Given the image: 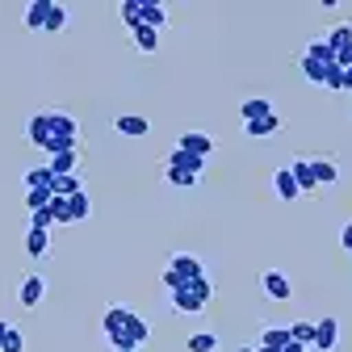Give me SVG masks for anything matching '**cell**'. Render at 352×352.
<instances>
[{"label":"cell","instance_id":"cell-1","mask_svg":"<svg viewBox=\"0 0 352 352\" xmlns=\"http://www.w3.org/2000/svg\"><path fill=\"white\" fill-rule=\"evenodd\" d=\"M42 113H47V122H51V135L55 139H63V143H80V126H76V118L72 113H63V109H42Z\"/></svg>","mask_w":352,"mask_h":352},{"label":"cell","instance_id":"cell-2","mask_svg":"<svg viewBox=\"0 0 352 352\" xmlns=\"http://www.w3.org/2000/svg\"><path fill=\"white\" fill-rule=\"evenodd\" d=\"M42 294H47V277H42V273L21 277V285H17V302L25 306V311H34V306L42 302Z\"/></svg>","mask_w":352,"mask_h":352},{"label":"cell","instance_id":"cell-3","mask_svg":"<svg viewBox=\"0 0 352 352\" xmlns=\"http://www.w3.org/2000/svg\"><path fill=\"white\" fill-rule=\"evenodd\" d=\"M336 344H340V319H319L315 323V352H336Z\"/></svg>","mask_w":352,"mask_h":352},{"label":"cell","instance_id":"cell-4","mask_svg":"<svg viewBox=\"0 0 352 352\" xmlns=\"http://www.w3.org/2000/svg\"><path fill=\"white\" fill-rule=\"evenodd\" d=\"M260 285H264V294H269L273 302H289L294 298V285H289V277L285 273H277V269H269L260 277Z\"/></svg>","mask_w":352,"mask_h":352},{"label":"cell","instance_id":"cell-5","mask_svg":"<svg viewBox=\"0 0 352 352\" xmlns=\"http://www.w3.org/2000/svg\"><path fill=\"white\" fill-rule=\"evenodd\" d=\"M168 269H176L185 281H197V277H206V264L197 260V256H189V252H176L172 260H168Z\"/></svg>","mask_w":352,"mask_h":352},{"label":"cell","instance_id":"cell-6","mask_svg":"<svg viewBox=\"0 0 352 352\" xmlns=\"http://www.w3.org/2000/svg\"><path fill=\"white\" fill-rule=\"evenodd\" d=\"M25 135H30V143H34V147H42V151H47V147H51V139H55V135H51V122H47V113H34V118L25 122Z\"/></svg>","mask_w":352,"mask_h":352},{"label":"cell","instance_id":"cell-7","mask_svg":"<svg viewBox=\"0 0 352 352\" xmlns=\"http://www.w3.org/2000/svg\"><path fill=\"white\" fill-rule=\"evenodd\" d=\"M168 302H172L176 315H201V311H206V302H201L193 289H176V294H168Z\"/></svg>","mask_w":352,"mask_h":352},{"label":"cell","instance_id":"cell-8","mask_svg":"<svg viewBox=\"0 0 352 352\" xmlns=\"http://www.w3.org/2000/svg\"><path fill=\"white\" fill-rule=\"evenodd\" d=\"M113 130H118V135H126V139H143L147 130H151V122L139 118V113H122V118H113Z\"/></svg>","mask_w":352,"mask_h":352},{"label":"cell","instance_id":"cell-9","mask_svg":"<svg viewBox=\"0 0 352 352\" xmlns=\"http://www.w3.org/2000/svg\"><path fill=\"white\" fill-rule=\"evenodd\" d=\"M289 172H294V181H298V193H319V181H315L311 160H294Z\"/></svg>","mask_w":352,"mask_h":352},{"label":"cell","instance_id":"cell-10","mask_svg":"<svg viewBox=\"0 0 352 352\" xmlns=\"http://www.w3.org/2000/svg\"><path fill=\"white\" fill-rule=\"evenodd\" d=\"M176 147H181V151H189V155H210L214 151V139L210 135H201V130H189V135H181V143H176Z\"/></svg>","mask_w":352,"mask_h":352},{"label":"cell","instance_id":"cell-11","mask_svg":"<svg viewBox=\"0 0 352 352\" xmlns=\"http://www.w3.org/2000/svg\"><path fill=\"white\" fill-rule=\"evenodd\" d=\"M277 130H281V118H277V113L256 118V122H243V135H248V139H269V135H277Z\"/></svg>","mask_w":352,"mask_h":352},{"label":"cell","instance_id":"cell-12","mask_svg":"<svg viewBox=\"0 0 352 352\" xmlns=\"http://www.w3.org/2000/svg\"><path fill=\"white\" fill-rule=\"evenodd\" d=\"M168 168H181V172H193V176H201L206 172V160L201 155H189V151H168Z\"/></svg>","mask_w":352,"mask_h":352},{"label":"cell","instance_id":"cell-13","mask_svg":"<svg viewBox=\"0 0 352 352\" xmlns=\"http://www.w3.org/2000/svg\"><path fill=\"white\" fill-rule=\"evenodd\" d=\"M51 5H55V0H30V5H25V25H30V30H47Z\"/></svg>","mask_w":352,"mask_h":352},{"label":"cell","instance_id":"cell-14","mask_svg":"<svg viewBox=\"0 0 352 352\" xmlns=\"http://www.w3.org/2000/svg\"><path fill=\"white\" fill-rule=\"evenodd\" d=\"M25 252L34 256V260H47L51 256V231H25Z\"/></svg>","mask_w":352,"mask_h":352},{"label":"cell","instance_id":"cell-15","mask_svg":"<svg viewBox=\"0 0 352 352\" xmlns=\"http://www.w3.org/2000/svg\"><path fill=\"white\" fill-rule=\"evenodd\" d=\"M311 168H315L319 189H331V185L340 181V164H336V160H311Z\"/></svg>","mask_w":352,"mask_h":352},{"label":"cell","instance_id":"cell-16","mask_svg":"<svg viewBox=\"0 0 352 352\" xmlns=\"http://www.w3.org/2000/svg\"><path fill=\"white\" fill-rule=\"evenodd\" d=\"M269 113H277L269 97H252V101H243V105H239V118H243V122H256V118H269Z\"/></svg>","mask_w":352,"mask_h":352},{"label":"cell","instance_id":"cell-17","mask_svg":"<svg viewBox=\"0 0 352 352\" xmlns=\"http://www.w3.org/2000/svg\"><path fill=\"white\" fill-rule=\"evenodd\" d=\"M302 55H306V59H315V63H323V67H331V63H336V51L327 47V38H311Z\"/></svg>","mask_w":352,"mask_h":352},{"label":"cell","instance_id":"cell-18","mask_svg":"<svg viewBox=\"0 0 352 352\" xmlns=\"http://www.w3.org/2000/svg\"><path fill=\"white\" fill-rule=\"evenodd\" d=\"M143 25H151L155 34H164L168 30V9L155 5V0H143Z\"/></svg>","mask_w":352,"mask_h":352},{"label":"cell","instance_id":"cell-19","mask_svg":"<svg viewBox=\"0 0 352 352\" xmlns=\"http://www.w3.org/2000/svg\"><path fill=\"white\" fill-rule=\"evenodd\" d=\"M273 185H277V197H281V201H298V197H302V193H298V181H294V172H289V168H281V172L273 176Z\"/></svg>","mask_w":352,"mask_h":352},{"label":"cell","instance_id":"cell-20","mask_svg":"<svg viewBox=\"0 0 352 352\" xmlns=\"http://www.w3.org/2000/svg\"><path fill=\"white\" fill-rule=\"evenodd\" d=\"M118 13H122V25L135 34V30L143 25V0H122V9H118Z\"/></svg>","mask_w":352,"mask_h":352},{"label":"cell","instance_id":"cell-21","mask_svg":"<svg viewBox=\"0 0 352 352\" xmlns=\"http://www.w3.org/2000/svg\"><path fill=\"white\" fill-rule=\"evenodd\" d=\"M122 331H126L130 340H135L139 348L151 340V327H147V319H143V315H135V311H130V319H126V327H122Z\"/></svg>","mask_w":352,"mask_h":352},{"label":"cell","instance_id":"cell-22","mask_svg":"<svg viewBox=\"0 0 352 352\" xmlns=\"http://www.w3.org/2000/svg\"><path fill=\"white\" fill-rule=\"evenodd\" d=\"M126 319H130V306H109V311H105V319H101L105 336H118V331L126 327Z\"/></svg>","mask_w":352,"mask_h":352},{"label":"cell","instance_id":"cell-23","mask_svg":"<svg viewBox=\"0 0 352 352\" xmlns=\"http://www.w3.org/2000/svg\"><path fill=\"white\" fill-rule=\"evenodd\" d=\"M289 340H294L289 327H264V331H260V348H273V352H281Z\"/></svg>","mask_w":352,"mask_h":352},{"label":"cell","instance_id":"cell-24","mask_svg":"<svg viewBox=\"0 0 352 352\" xmlns=\"http://www.w3.org/2000/svg\"><path fill=\"white\" fill-rule=\"evenodd\" d=\"M51 185H55L51 164H42V168H30V172H25V189H51Z\"/></svg>","mask_w":352,"mask_h":352},{"label":"cell","instance_id":"cell-25","mask_svg":"<svg viewBox=\"0 0 352 352\" xmlns=\"http://www.w3.org/2000/svg\"><path fill=\"white\" fill-rule=\"evenodd\" d=\"M130 38H135V47H139L143 55H155V51H160V34H155L151 25H139V30L130 34Z\"/></svg>","mask_w":352,"mask_h":352},{"label":"cell","instance_id":"cell-26","mask_svg":"<svg viewBox=\"0 0 352 352\" xmlns=\"http://www.w3.org/2000/svg\"><path fill=\"white\" fill-rule=\"evenodd\" d=\"M67 214H72V223H84V218L93 214V201H88V193H84V189L67 197Z\"/></svg>","mask_w":352,"mask_h":352},{"label":"cell","instance_id":"cell-27","mask_svg":"<svg viewBox=\"0 0 352 352\" xmlns=\"http://www.w3.org/2000/svg\"><path fill=\"white\" fill-rule=\"evenodd\" d=\"M76 164H80V151H59V155H51V172H55V176H72Z\"/></svg>","mask_w":352,"mask_h":352},{"label":"cell","instance_id":"cell-28","mask_svg":"<svg viewBox=\"0 0 352 352\" xmlns=\"http://www.w3.org/2000/svg\"><path fill=\"white\" fill-rule=\"evenodd\" d=\"M80 189H84V181H80L76 172H72V176H55V185H51L55 197H72V193H80Z\"/></svg>","mask_w":352,"mask_h":352},{"label":"cell","instance_id":"cell-29","mask_svg":"<svg viewBox=\"0 0 352 352\" xmlns=\"http://www.w3.org/2000/svg\"><path fill=\"white\" fill-rule=\"evenodd\" d=\"M298 67H302V76L311 80V84H319V88H323V80H327V67H323V63H315V59L298 55Z\"/></svg>","mask_w":352,"mask_h":352},{"label":"cell","instance_id":"cell-30","mask_svg":"<svg viewBox=\"0 0 352 352\" xmlns=\"http://www.w3.org/2000/svg\"><path fill=\"white\" fill-rule=\"evenodd\" d=\"M164 176H168V185H176V189H193V185H201V176L181 172V168H164Z\"/></svg>","mask_w":352,"mask_h":352},{"label":"cell","instance_id":"cell-31","mask_svg":"<svg viewBox=\"0 0 352 352\" xmlns=\"http://www.w3.org/2000/svg\"><path fill=\"white\" fill-rule=\"evenodd\" d=\"M67 21H72V13H67V5H51V17H47V34H59V30H67Z\"/></svg>","mask_w":352,"mask_h":352},{"label":"cell","instance_id":"cell-32","mask_svg":"<svg viewBox=\"0 0 352 352\" xmlns=\"http://www.w3.org/2000/svg\"><path fill=\"white\" fill-rule=\"evenodd\" d=\"M348 42H352V25H348V21H340V25L327 34V47H331V51H344Z\"/></svg>","mask_w":352,"mask_h":352},{"label":"cell","instance_id":"cell-33","mask_svg":"<svg viewBox=\"0 0 352 352\" xmlns=\"http://www.w3.org/2000/svg\"><path fill=\"white\" fill-rule=\"evenodd\" d=\"M51 189H25V210L34 214V210H42V206H51Z\"/></svg>","mask_w":352,"mask_h":352},{"label":"cell","instance_id":"cell-34","mask_svg":"<svg viewBox=\"0 0 352 352\" xmlns=\"http://www.w3.org/2000/svg\"><path fill=\"white\" fill-rule=\"evenodd\" d=\"M30 227H34V231H51V227H59V223H55V214L42 206V210H34V214H30Z\"/></svg>","mask_w":352,"mask_h":352},{"label":"cell","instance_id":"cell-35","mask_svg":"<svg viewBox=\"0 0 352 352\" xmlns=\"http://www.w3.org/2000/svg\"><path fill=\"white\" fill-rule=\"evenodd\" d=\"M289 336H294L302 348H311V344H315V323H289Z\"/></svg>","mask_w":352,"mask_h":352},{"label":"cell","instance_id":"cell-36","mask_svg":"<svg viewBox=\"0 0 352 352\" xmlns=\"http://www.w3.org/2000/svg\"><path fill=\"white\" fill-rule=\"evenodd\" d=\"M214 348H218V336H210V331L189 336V352H214Z\"/></svg>","mask_w":352,"mask_h":352},{"label":"cell","instance_id":"cell-37","mask_svg":"<svg viewBox=\"0 0 352 352\" xmlns=\"http://www.w3.org/2000/svg\"><path fill=\"white\" fill-rule=\"evenodd\" d=\"M164 289H168V294H176V289H189V281H185L181 273H176V269H164Z\"/></svg>","mask_w":352,"mask_h":352},{"label":"cell","instance_id":"cell-38","mask_svg":"<svg viewBox=\"0 0 352 352\" xmlns=\"http://www.w3.org/2000/svg\"><path fill=\"white\" fill-rule=\"evenodd\" d=\"M323 88H331V93H344V67H327V80H323Z\"/></svg>","mask_w":352,"mask_h":352},{"label":"cell","instance_id":"cell-39","mask_svg":"<svg viewBox=\"0 0 352 352\" xmlns=\"http://www.w3.org/2000/svg\"><path fill=\"white\" fill-rule=\"evenodd\" d=\"M189 289H193V294H197V298L210 306V298H214V285H210V277H197V281H189Z\"/></svg>","mask_w":352,"mask_h":352},{"label":"cell","instance_id":"cell-40","mask_svg":"<svg viewBox=\"0 0 352 352\" xmlns=\"http://www.w3.org/2000/svg\"><path fill=\"white\" fill-rule=\"evenodd\" d=\"M51 214H55V223H72V214H67V197H51V206H47Z\"/></svg>","mask_w":352,"mask_h":352},{"label":"cell","instance_id":"cell-41","mask_svg":"<svg viewBox=\"0 0 352 352\" xmlns=\"http://www.w3.org/2000/svg\"><path fill=\"white\" fill-rule=\"evenodd\" d=\"M5 352H25V340L17 327H9V340H5Z\"/></svg>","mask_w":352,"mask_h":352},{"label":"cell","instance_id":"cell-42","mask_svg":"<svg viewBox=\"0 0 352 352\" xmlns=\"http://www.w3.org/2000/svg\"><path fill=\"white\" fill-rule=\"evenodd\" d=\"M340 243H344V252H352V223H348V227L340 231Z\"/></svg>","mask_w":352,"mask_h":352},{"label":"cell","instance_id":"cell-43","mask_svg":"<svg viewBox=\"0 0 352 352\" xmlns=\"http://www.w3.org/2000/svg\"><path fill=\"white\" fill-rule=\"evenodd\" d=\"M9 327H13V323H5V319H0V352H5V340H9Z\"/></svg>","mask_w":352,"mask_h":352},{"label":"cell","instance_id":"cell-44","mask_svg":"<svg viewBox=\"0 0 352 352\" xmlns=\"http://www.w3.org/2000/svg\"><path fill=\"white\" fill-rule=\"evenodd\" d=\"M281 352H306V348H302V344H298V340H289V344H285V348H281Z\"/></svg>","mask_w":352,"mask_h":352},{"label":"cell","instance_id":"cell-45","mask_svg":"<svg viewBox=\"0 0 352 352\" xmlns=\"http://www.w3.org/2000/svg\"><path fill=\"white\" fill-rule=\"evenodd\" d=\"M344 88H348V93H352V67L344 72Z\"/></svg>","mask_w":352,"mask_h":352},{"label":"cell","instance_id":"cell-46","mask_svg":"<svg viewBox=\"0 0 352 352\" xmlns=\"http://www.w3.org/2000/svg\"><path fill=\"white\" fill-rule=\"evenodd\" d=\"M239 352H256V344H243V348H239Z\"/></svg>","mask_w":352,"mask_h":352},{"label":"cell","instance_id":"cell-47","mask_svg":"<svg viewBox=\"0 0 352 352\" xmlns=\"http://www.w3.org/2000/svg\"><path fill=\"white\" fill-rule=\"evenodd\" d=\"M113 352H139V348H113Z\"/></svg>","mask_w":352,"mask_h":352},{"label":"cell","instance_id":"cell-48","mask_svg":"<svg viewBox=\"0 0 352 352\" xmlns=\"http://www.w3.org/2000/svg\"><path fill=\"white\" fill-rule=\"evenodd\" d=\"M306 352H315V348H306Z\"/></svg>","mask_w":352,"mask_h":352}]
</instances>
